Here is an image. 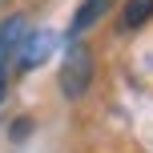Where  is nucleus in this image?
<instances>
[{"mask_svg": "<svg viewBox=\"0 0 153 153\" xmlns=\"http://www.w3.org/2000/svg\"><path fill=\"white\" fill-rule=\"evenodd\" d=\"M61 93L65 101H81L85 93H89L93 85V53L89 45H81V40H69V48H65V61H61Z\"/></svg>", "mask_w": 153, "mask_h": 153, "instance_id": "obj_1", "label": "nucleus"}, {"mask_svg": "<svg viewBox=\"0 0 153 153\" xmlns=\"http://www.w3.org/2000/svg\"><path fill=\"white\" fill-rule=\"evenodd\" d=\"M53 48H56V32H48V28H36V32H32L28 28V36H24L20 48H16V69H20V73L40 69V65L53 56Z\"/></svg>", "mask_w": 153, "mask_h": 153, "instance_id": "obj_2", "label": "nucleus"}, {"mask_svg": "<svg viewBox=\"0 0 153 153\" xmlns=\"http://www.w3.org/2000/svg\"><path fill=\"white\" fill-rule=\"evenodd\" d=\"M113 4H117V0H81L76 12H73V24H69V40L85 36L93 24H101V20H105V12H113Z\"/></svg>", "mask_w": 153, "mask_h": 153, "instance_id": "obj_3", "label": "nucleus"}, {"mask_svg": "<svg viewBox=\"0 0 153 153\" xmlns=\"http://www.w3.org/2000/svg\"><path fill=\"white\" fill-rule=\"evenodd\" d=\"M24 36H28V20L24 16H4L0 20V69H8V61L16 56Z\"/></svg>", "mask_w": 153, "mask_h": 153, "instance_id": "obj_4", "label": "nucleus"}, {"mask_svg": "<svg viewBox=\"0 0 153 153\" xmlns=\"http://www.w3.org/2000/svg\"><path fill=\"white\" fill-rule=\"evenodd\" d=\"M153 20V0H125L121 4V32H137Z\"/></svg>", "mask_w": 153, "mask_h": 153, "instance_id": "obj_5", "label": "nucleus"}, {"mask_svg": "<svg viewBox=\"0 0 153 153\" xmlns=\"http://www.w3.org/2000/svg\"><path fill=\"white\" fill-rule=\"evenodd\" d=\"M28 133H32V117H16L12 129H8V137H12V141H24Z\"/></svg>", "mask_w": 153, "mask_h": 153, "instance_id": "obj_6", "label": "nucleus"}, {"mask_svg": "<svg viewBox=\"0 0 153 153\" xmlns=\"http://www.w3.org/2000/svg\"><path fill=\"white\" fill-rule=\"evenodd\" d=\"M4 97H8V69H0V105H4Z\"/></svg>", "mask_w": 153, "mask_h": 153, "instance_id": "obj_7", "label": "nucleus"}]
</instances>
